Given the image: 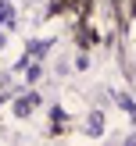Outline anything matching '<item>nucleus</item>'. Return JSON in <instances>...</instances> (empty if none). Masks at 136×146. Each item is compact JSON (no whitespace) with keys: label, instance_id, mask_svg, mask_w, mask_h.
Here are the masks:
<instances>
[{"label":"nucleus","instance_id":"f03ea898","mask_svg":"<svg viewBox=\"0 0 136 146\" xmlns=\"http://www.w3.org/2000/svg\"><path fill=\"white\" fill-rule=\"evenodd\" d=\"M100 125H104L100 114H90V135H100Z\"/></svg>","mask_w":136,"mask_h":146},{"label":"nucleus","instance_id":"7ed1b4c3","mask_svg":"<svg viewBox=\"0 0 136 146\" xmlns=\"http://www.w3.org/2000/svg\"><path fill=\"white\" fill-rule=\"evenodd\" d=\"M0 46H4V36H0Z\"/></svg>","mask_w":136,"mask_h":146},{"label":"nucleus","instance_id":"f257e3e1","mask_svg":"<svg viewBox=\"0 0 136 146\" xmlns=\"http://www.w3.org/2000/svg\"><path fill=\"white\" fill-rule=\"evenodd\" d=\"M0 25H7V29L18 25V21H14V7L7 4V0H0Z\"/></svg>","mask_w":136,"mask_h":146}]
</instances>
